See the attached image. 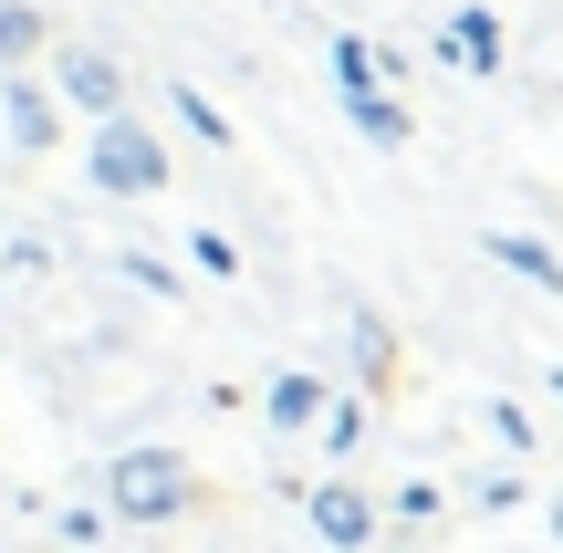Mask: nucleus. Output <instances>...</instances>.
Segmentation results:
<instances>
[{
    "label": "nucleus",
    "instance_id": "nucleus-1",
    "mask_svg": "<svg viewBox=\"0 0 563 553\" xmlns=\"http://www.w3.org/2000/svg\"><path fill=\"white\" fill-rule=\"evenodd\" d=\"M104 178H115V188H157L167 167H157V146H146L136 125H104Z\"/></svg>",
    "mask_w": 563,
    "mask_h": 553
},
{
    "label": "nucleus",
    "instance_id": "nucleus-2",
    "mask_svg": "<svg viewBox=\"0 0 563 553\" xmlns=\"http://www.w3.org/2000/svg\"><path fill=\"white\" fill-rule=\"evenodd\" d=\"M449 63L490 74V63H501V21H490V11H460V21H449Z\"/></svg>",
    "mask_w": 563,
    "mask_h": 553
},
{
    "label": "nucleus",
    "instance_id": "nucleus-3",
    "mask_svg": "<svg viewBox=\"0 0 563 553\" xmlns=\"http://www.w3.org/2000/svg\"><path fill=\"white\" fill-rule=\"evenodd\" d=\"M63 84H74L84 104H115V63H104V53H74V63H63Z\"/></svg>",
    "mask_w": 563,
    "mask_h": 553
},
{
    "label": "nucleus",
    "instance_id": "nucleus-4",
    "mask_svg": "<svg viewBox=\"0 0 563 553\" xmlns=\"http://www.w3.org/2000/svg\"><path fill=\"white\" fill-rule=\"evenodd\" d=\"M355 125H365V136H407V115H397V104L376 95V84H365V95H355Z\"/></svg>",
    "mask_w": 563,
    "mask_h": 553
},
{
    "label": "nucleus",
    "instance_id": "nucleus-5",
    "mask_svg": "<svg viewBox=\"0 0 563 553\" xmlns=\"http://www.w3.org/2000/svg\"><path fill=\"white\" fill-rule=\"evenodd\" d=\"M32 32H42L32 11H0V53H21V42H32Z\"/></svg>",
    "mask_w": 563,
    "mask_h": 553
}]
</instances>
